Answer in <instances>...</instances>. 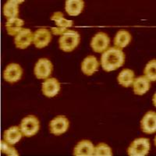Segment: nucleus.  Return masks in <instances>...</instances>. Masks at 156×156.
Here are the masks:
<instances>
[{
  "label": "nucleus",
  "instance_id": "f257e3e1",
  "mask_svg": "<svg viewBox=\"0 0 156 156\" xmlns=\"http://www.w3.org/2000/svg\"><path fill=\"white\" fill-rule=\"evenodd\" d=\"M125 55L123 51L119 48L112 47L104 51L101 58V65L102 69L107 72L119 69L123 65Z\"/></svg>",
  "mask_w": 156,
  "mask_h": 156
},
{
  "label": "nucleus",
  "instance_id": "f03ea898",
  "mask_svg": "<svg viewBox=\"0 0 156 156\" xmlns=\"http://www.w3.org/2000/svg\"><path fill=\"white\" fill-rule=\"evenodd\" d=\"M59 48L64 51H72L80 43V34L75 30H67L58 40Z\"/></svg>",
  "mask_w": 156,
  "mask_h": 156
},
{
  "label": "nucleus",
  "instance_id": "7ed1b4c3",
  "mask_svg": "<svg viewBox=\"0 0 156 156\" xmlns=\"http://www.w3.org/2000/svg\"><path fill=\"white\" fill-rule=\"evenodd\" d=\"M150 143L147 138H137L132 142L129 148L128 154L129 156H144L148 154Z\"/></svg>",
  "mask_w": 156,
  "mask_h": 156
},
{
  "label": "nucleus",
  "instance_id": "20e7f679",
  "mask_svg": "<svg viewBox=\"0 0 156 156\" xmlns=\"http://www.w3.org/2000/svg\"><path fill=\"white\" fill-rule=\"evenodd\" d=\"M40 122L34 115H28L22 119L20 129L23 135L26 136H34L39 130Z\"/></svg>",
  "mask_w": 156,
  "mask_h": 156
},
{
  "label": "nucleus",
  "instance_id": "39448f33",
  "mask_svg": "<svg viewBox=\"0 0 156 156\" xmlns=\"http://www.w3.org/2000/svg\"><path fill=\"white\" fill-rule=\"evenodd\" d=\"M52 63L47 58H40L34 67V74L37 79H46L51 75Z\"/></svg>",
  "mask_w": 156,
  "mask_h": 156
},
{
  "label": "nucleus",
  "instance_id": "423d86ee",
  "mask_svg": "<svg viewBox=\"0 0 156 156\" xmlns=\"http://www.w3.org/2000/svg\"><path fill=\"white\" fill-rule=\"evenodd\" d=\"M69 127V120L63 115H58L50 122V132L58 136L66 133Z\"/></svg>",
  "mask_w": 156,
  "mask_h": 156
},
{
  "label": "nucleus",
  "instance_id": "0eeeda50",
  "mask_svg": "<svg viewBox=\"0 0 156 156\" xmlns=\"http://www.w3.org/2000/svg\"><path fill=\"white\" fill-rule=\"evenodd\" d=\"M34 39V34L28 28H23L16 34L14 43L16 48L25 49L31 44Z\"/></svg>",
  "mask_w": 156,
  "mask_h": 156
},
{
  "label": "nucleus",
  "instance_id": "6e6552de",
  "mask_svg": "<svg viewBox=\"0 0 156 156\" xmlns=\"http://www.w3.org/2000/svg\"><path fill=\"white\" fill-rule=\"evenodd\" d=\"M110 39L105 33L99 32L94 36L91 40L90 45L95 52H103L108 48Z\"/></svg>",
  "mask_w": 156,
  "mask_h": 156
},
{
  "label": "nucleus",
  "instance_id": "1a4fd4ad",
  "mask_svg": "<svg viewBox=\"0 0 156 156\" xmlns=\"http://www.w3.org/2000/svg\"><path fill=\"white\" fill-rule=\"evenodd\" d=\"M51 40V34L48 30L45 28L37 29L34 34L33 42L36 48H42L47 46Z\"/></svg>",
  "mask_w": 156,
  "mask_h": 156
},
{
  "label": "nucleus",
  "instance_id": "9d476101",
  "mask_svg": "<svg viewBox=\"0 0 156 156\" xmlns=\"http://www.w3.org/2000/svg\"><path fill=\"white\" fill-rule=\"evenodd\" d=\"M22 73H23V69L19 64L11 63L5 68L3 76L5 81L14 83L21 78Z\"/></svg>",
  "mask_w": 156,
  "mask_h": 156
},
{
  "label": "nucleus",
  "instance_id": "9b49d317",
  "mask_svg": "<svg viewBox=\"0 0 156 156\" xmlns=\"http://www.w3.org/2000/svg\"><path fill=\"white\" fill-rule=\"evenodd\" d=\"M141 129L143 132L148 134L154 133L156 130V113L155 112L149 111L144 115L140 121Z\"/></svg>",
  "mask_w": 156,
  "mask_h": 156
},
{
  "label": "nucleus",
  "instance_id": "f8f14e48",
  "mask_svg": "<svg viewBox=\"0 0 156 156\" xmlns=\"http://www.w3.org/2000/svg\"><path fill=\"white\" fill-rule=\"evenodd\" d=\"M60 90V83L55 78H48L42 83V92L48 98L56 95Z\"/></svg>",
  "mask_w": 156,
  "mask_h": 156
},
{
  "label": "nucleus",
  "instance_id": "ddd939ff",
  "mask_svg": "<svg viewBox=\"0 0 156 156\" xmlns=\"http://www.w3.org/2000/svg\"><path fill=\"white\" fill-rule=\"evenodd\" d=\"M94 147L90 140H83L76 145L73 150L75 156H92Z\"/></svg>",
  "mask_w": 156,
  "mask_h": 156
},
{
  "label": "nucleus",
  "instance_id": "4468645a",
  "mask_svg": "<svg viewBox=\"0 0 156 156\" xmlns=\"http://www.w3.org/2000/svg\"><path fill=\"white\" fill-rule=\"evenodd\" d=\"M98 62L94 55H89L86 57L81 64V70L87 76L92 75L98 69Z\"/></svg>",
  "mask_w": 156,
  "mask_h": 156
},
{
  "label": "nucleus",
  "instance_id": "2eb2a0df",
  "mask_svg": "<svg viewBox=\"0 0 156 156\" xmlns=\"http://www.w3.org/2000/svg\"><path fill=\"white\" fill-rule=\"evenodd\" d=\"M133 87L135 94L142 95L145 94L150 88V80L144 76H138L133 80Z\"/></svg>",
  "mask_w": 156,
  "mask_h": 156
},
{
  "label": "nucleus",
  "instance_id": "dca6fc26",
  "mask_svg": "<svg viewBox=\"0 0 156 156\" xmlns=\"http://www.w3.org/2000/svg\"><path fill=\"white\" fill-rule=\"evenodd\" d=\"M83 6L84 2L82 0H67L66 1L65 9L69 16H76L82 12Z\"/></svg>",
  "mask_w": 156,
  "mask_h": 156
},
{
  "label": "nucleus",
  "instance_id": "f3484780",
  "mask_svg": "<svg viewBox=\"0 0 156 156\" xmlns=\"http://www.w3.org/2000/svg\"><path fill=\"white\" fill-rule=\"evenodd\" d=\"M22 137V132L18 126H12L4 132V140L9 144H15Z\"/></svg>",
  "mask_w": 156,
  "mask_h": 156
},
{
  "label": "nucleus",
  "instance_id": "a211bd4d",
  "mask_svg": "<svg viewBox=\"0 0 156 156\" xmlns=\"http://www.w3.org/2000/svg\"><path fill=\"white\" fill-rule=\"evenodd\" d=\"M24 22L19 18H12V19L8 20L5 27L7 30L8 34L9 35H16L22 30V26L23 25Z\"/></svg>",
  "mask_w": 156,
  "mask_h": 156
},
{
  "label": "nucleus",
  "instance_id": "6ab92c4d",
  "mask_svg": "<svg viewBox=\"0 0 156 156\" xmlns=\"http://www.w3.org/2000/svg\"><path fill=\"white\" fill-rule=\"evenodd\" d=\"M117 79L119 84L123 87H128L133 84V82L134 80V73L131 69H125L121 71Z\"/></svg>",
  "mask_w": 156,
  "mask_h": 156
},
{
  "label": "nucleus",
  "instance_id": "aec40b11",
  "mask_svg": "<svg viewBox=\"0 0 156 156\" xmlns=\"http://www.w3.org/2000/svg\"><path fill=\"white\" fill-rule=\"evenodd\" d=\"M131 41V35L129 32L124 30H121L117 32L114 38V44L119 48H125Z\"/></svg>",
  "mask_w": 156,
  "mask_h": 156
},
{
  "label": "nucleus",
  "instance_id": "412c9836",
  "mask_svg": "<svg viewBox=\"0 0 156 156\" xmlns=\"http://www.w3.org/2000/svg\"><path fill=\"white\" fill-rule=\"evenodd\" d=\"M18 12H19L18 3L16 1H8L4 5V16L6 18H8V20L12 19V18H16V16L18 15Z\"/></svg>",
  "mask_w": 156,
  "mask_h": 156
},
{
  "label": "nucleus",
  "instance_id": "4be33fe9",
  "mask_svg": "<svg viewBox=\"0 0 156 156\" xmlns=\"http://www.w3.org/2000/svg\"><path fill=\"white\" fill-rule=\"evenodd\" d=\"M51 20H54L56 23L57 27H62V28H67L73 26V21L68 20L65 19L63 16V13L61 12H55L52 16H51Z\"/></svg>",
  "mask_w": 156,
  "mask_h": 156
},
{
  "label": "nucleus",
  "instance_id": "5701e85b",
  "mask_svg": "<svg viewBox=\"0 0 156 156\" xmlns=\"http://www.w3.org/2000/svg\"><path fill=\"white\" fill-rule=\"evenodd\" d=\"M156 60L153 59L148 62V63L146 65L144 68V76L151 81H155L156 80Z\"/></svg>",
  "mask_w": 156,
  "mask_h": 156
},
{
  "label": "nucleus",
  "instance_id": "b1692460",
  "mask_svg": "<svg viewBox=\"0 0 156 156\" xmlns=\"http://www.w3.org/2000/svg\"><path fill=\"white\" fill-rule=\"evenodd\" d=\"M93 155L94 156H112V149L108 144L100 143L94 149Z\"/></svg>",
  "mask_w": 156,
  "mask_h": 156
},
{
  "label": "nucleus",
  "instance_id": "393cba45",
  "mask_svg": "<svg viewBox=\"0 0 156 156\" xmlns=\"http://www.w3.org/2000/svg\"><path fill=\"white\" fill-rule=\"evenodd\" d=\"M8 144V143H7ZM5 142H3L2 140L1 141V151L5 154H6L7 155H10V156H18L17 151H16V149L14 147H9L8 144Z\"/></svg>",
  "mask_w": 156,
  "mask_h": 156
},
{
  "label": "nucleus",
  "instance_id": "a878e982",
  "mask_svg": "<svg viewBox=\"0 0 156 156\" xmlns=\"http://www.w3.org/2000/svg\"><path fill=\"white\" fill-rule=\"evenodd\" d=\"M51 30L53 32V34L58 35V34H62L67 30H66V28H62V27H52Z\"/></svg>",
  "mask_w": 156,
  "mask_h": 156
}]
</instances>
